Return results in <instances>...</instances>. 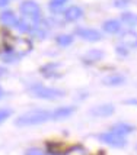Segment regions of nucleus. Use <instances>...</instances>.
I'll list each match as a JSON object with an SVG mask.
<instances>
[{"label": "nucleus", "mask_w": 137, "mask_h": 155, "mask_svg": "<svg viewBox=\"0 0 137 155\" xmlns=\"http://www.w3.org/2000/svg\"><path fill=\"white\" fill-rule=\"evenodd\" d=\"M7 3H9V0H0V7H3V6H6Z\"/></svg>", "instance_id": "25"}, {"label": "nucleus", "mask_w": 137, "mask_h": 155, "mask_svg": "<svg viewBox=\"0 0 137 155\" xmlns=\"http://www.w3.org/2000/svg\"><path fill=\"white\" fill-rule=\"evenodd\" d=\"M7 49H10V52L15 54L16 57L23 55L31 51L32 44L25 38H7Z\"/></svg>", "instance_id": "4"}, {"label": "nucleus", "mask_w": 137, "mask_h": 155, "mask_svg": "<svg viewBox=\"0 0 137 155\" xmlns=\"http://www.w3.org/2000/svg\"><path fill=\"white\" fill-rule=\"evenodd\" d=\"M3 97V90H2V87H0V99Z\"/></svg>", "instance_id": "27"}, {"label": "nucleus", "mask_w": 137, "mask_h": 155, "mask_svg": "<svg viewBox=\"0 0 137 155\" xmlns=\"http://www.w3.org/2000/svg\"><path fill=\"white\" fill-rule=\"evenodd\" d=\"M89 113L96 117H107L114 113V106L112 104H98L95 107H92L89 110Z\"/></svg>", "instance_id": "6"}, {"label": "nucleus", "mask_w": 137, "mask_h": 155, "mask_svg": "<svg viewBox=\"0 0 137 155\" xmlns=\"http://www.w3.org/2000/svg\"><path fill=\"white\" fill-rule=\"evenodd\" d=\"M31 96L38 97V99H47V100H54V99H60L64 96V91L60 88H51V87H44V86H34L31 87Z\"/></svg>", "instance_id": "3"}, {"label": "nucleus", "mask_w": 137, "mask_h": 155, "mask_svg": "<svg viewBox=\"0 0 137 155\" xmlns=\"http://www.w3.org/2000/svg\"><path fill=\"white\" fill-rule=\"evenodd\" d=\"M0 20H2L5 25H7V26H15L16 28V25H18L16 16L13 15V12H9V10H6V12H3V13L0 15Z\"/></svg>", "instance_id": "11"}, {"label": "nucleus", "mask_w": 137, "mask_h": 155, "mask_svg": "<svg viewBox=\"0 0 137 155\" xmlns=\"http://www.w3.org/2000/svg\"><path fill=\"white\" fill-rule=\"evenodd\" d=\"M99 139L102 142H105V143L111 145V147H115V148H121V147L125 145V139H124L123 136L115 135L112 132H110V134H101Z\"/></svg>", "instance_id": "5"}, {"label": "nucleus", "mask_w": 137, "mask_h": 155, "mask_svg": "<svg viewBox=\"0 0 137 155\" xmlns=\"http://www.w3.org/2000/svg\"><path fill=\"white\" fill-rule=\"evenodd\" d=\"M72 42H73V36L72 35H60V36H57V44L61 45V47H67Z\"/></svg>", "instance_id": "18"}, {"label": "nucleus", "mask_w": 137, "mask_h": 155, "mask_svg": "<svg viewBox=\"0 0 137 155\" xmlns=\"http://www.w3.org/2000/svg\"><path fill=\"white\" fill-rule=\"evenodd\" d=\"M2 75H5V70H3V68H0V77H2Z\"/></svg>", "instance_id": "26"}, {"label": "nucleus", "mask_w": 137, "mask_h": 155, "mask_svg": "<svg viewBox=\"0 0 137 155\" xmlns=\"http://www.w3.org/2000/svg\"><path fill=\"white\" fill-rule=\"evenodd\" d=\"M75 112V107L73 106H64V107H58L55 109L54 112L51 113V117L55 119V120H63V119H66L68 116L72 115Z\"/></svg>", "instance_id": "8"}, {"label": "nucleus", "mask_w": 137, "mask_h": 155, "mask_svg": "<svg viewBox=\"0 0 137 155\" xmlns=\"http://www.w3.org/2000/svg\"><path fill=\"white\" fill-rule=\"evenodd\" d=\"M102 83L105 86H121L125 83V78L123 75H118V74H114V75H108L105 77L102 80Z\"/></svg>", "instance_id": "12"}, {"label": "nucleus", "mask_w": 137, "mask_h": 155, "mask_svg": "<svg viewBox=\"0 0 137 155\" xmlns=\"http://www.w3.org/2000/svg\"><path fill=\"white\" fill-rule=\"evenodd\" d=\"M76 34L79 35L80 38H83L85 41H90V42H96L101 39V34L95 31V29H88V28H79L76 31Z\"/></svg>", "instance_id": "7"}, {"label": "nucleus", "mask_w": 137, "mask_h": 155, "mask_svg": "<svg viewBox=\"0 0 137 155\" xmlns=\"http://www.w3.org/2000/svg\"><path fill=\"white\" fill-rule=\"evenodd\" d=\"M67 0H50V7L51 10H57L58 7H61Z\"/></svg>", "instance_id": "19"}, {"label": "nucleus", "mask_w": 137, "mask_h": 155, "mask_svg": "<svg viewBox=\"0 0 137 155\" xmlns=\"http://www.w3.org/2000/svg\"><path fill=\"white\" fill-rule=\"evenodd\" d=\"M121 19H123V22L125 23V25H128L130 28H134L136 26V23H137L136 16H134V13H131V12H125V13H123Z\"/></svg>", "instance_id": "16"}, {"label": "nucleus", "mask_w": 137, "mask_h": 155, "mask_svg": "<svg viewBox=\"0 0 137 155\" xmlns=\"http://www.w3.org/2000/svg\"><path fill=\"white\" fill-rule=\"evenodd\" d=\"M57 68H58V64H48V65L41 68V73L45 75V77H54Z\"/></svg>", "instance_id": "17"}, {"label": "nucleus", "mask_w": 137, "mask_h": 155, "mask_svg": "<svg viewBox=\"0 0 137 155\" xmlns=\"http://www.w3.org/2000/svg\"><path fill=\"white\" fill-rule=\"evenodd\" d=\"M125 44V48H134L136 47V34L134 32H127V34L123 35V39H121Z\"/></svg>", "instance_id": "15"}, {"label": "nucleus", "mask_w": 137, "mask_h": 155, "mask_svg": "<svg viewBox=\"0 0 137 155\" xmlns=\"http://www.w3.org/2000/svg\"><path fill=\"white\" fill-rule=\"evenodd\" d=\"M131 0H115L114 2V6L115 7H124V6H128Z\"/></svg>", "instance_id": "22"}, {"label": "nucleus", "mask_w": 137, "mask_h": 155, "mask_svg": "<svg viewBox=\"0 0 137 155\" xmlns=\"http://www.w3.org/2000/svg\"><path fill=\"white\" fill-rule=\"evenodd\" d=\"M26 155H44V152L40 151V149H37V148H32V149H28Z\"/></svg>", "instance_id": "23"}, {"label": "nucleus", "mask_w": 137, "mask_h": 155, "mask_svg": "<svg viewBox=\"0 0 137 155\" xmlns=\"http://www.w3.org/2000/svg\"><path fill=\"white\" fill-rule=\"evenodd\" d=\"M102 28H104V31H105V32H108V34H117V32L120 31L121 25H120V22L111 19V20H107V22L104 23Z\"/></svg>", "instance_id": "14"}, {"label": "nucleus", "mask_w": 137, "mask_h": 155, "mask_svg": "<svg viewBox=\"0 0 137 155\" xmlns=\"http://www.w3.org/2000/svg\"><path fill=\"white\" fill-rule=\"evenodd\" d=\"M7 47V36H5L3 32H0V51H3Z\"/></svg>", "instance_id": "21"}, {"label": "nucleus", "mask_w": 137, "mask_h": 155, "mask_svg": "<svg viewBox=\"0 0 137 155\" xmlns=\"http://www.w3.org/2000/svg\"><path fill=\"white\" fill-rule=\"evenodd\" d=\"M82 9L80 7H77V6H72V7H68L67 10L64 12V19L67 20V22H75V20L77 19H80L82 18Z\"/></svg>", "instance_id": "9"}, {"label": "nucleus", "mask_w": 137, "mask_h": 155, "mask_svg": "<svg viewBox=\"0 0 137 155\" xmlns=\"http://www.w3.org/2000/svg\"><path fill=\"white\" fill-rule=\"evenodd\" d=\"M10 115H12L10 109H0V123H3Z\"/></svg>", "instance_id": "20"}, {"label": "nucleus", "mask_w": 137, "mask_h": 155, "mask_svg": "<svg viewBox=\"0 0 137 155\" xmlns=\"http://www.w3.org/2000/svg\"><path fill=\"white\" fill-rule=\"evenodd\" d=\"M48 119H51V113L47 110H31V112H26L22 116H19L15 123L18 126H32V125L44 123Z\"/></svg>", "instance_id": "1"}, {"label": "nucleus", "mask_w": 137, "mask_h": 155, "mask_svg": "<svg viewBox=\"0 0 137 155\" xmlns=\"http://www.w3.org/2000/svg\"><path fill=\"white\" fill-rule=\"evenodd\" d=\"M117 52H118L120 55H124V57L128 54V51H127L124 47H121V45H120V47H117Z\"/></svg>", "instance_id": "24"}, {"label": "nucleus", "mask_w": 137, "mask_h": 155, "mask_svg": "<svg viewBox=\"0 0 137 155\" xmlns=\"http://www.w3.org/2000/svg\"><path fill=\"white\" fill-rule=\"evenodd\" d=\"M102 57H104V52L101 49H90V51H88L85 54L83 60H85V62H96V61L101 60Z\"/></svg>", "instance_id": "13"}, {"label": "nucleus", "mask_w": 137, "mask_h": 155, "mask_svg": "<svg viewBox=\"0 0 137 155\" xmlns=\"http://www.w3.org/2000/svg\"><path fill=\"white\" fill-rule=\"evenodd\" d=\"M21 12L23 15V18H25V23H26L28 26L31 28V31H32V28L37 26V23H38V19H40V6L35 3V2H31V0H26V2H23L21 5Z\"/></svg>", "instance_id": "2"}, {"label": "nucleus", "mask_w": 137, "mask_h": 155, "mask_svg": "<svg viewBox=\"0 0 137 155\" xmlns=\"http://www.w3.org/2000/svg\"><path fill=\"white\" fill-rule=\"evenodd\" d=\"M134 130V128L131 126V125H125V123H117L112 126V134H115V135H127V134H131Z\"/></svg>", "instance_id": "10"}]
</instances>
